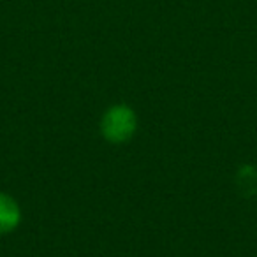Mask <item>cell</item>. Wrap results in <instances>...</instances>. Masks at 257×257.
Wrapping results in <instances>:
<instances>
[{"label": "cell", "instance_id": "1", "mask_svg": "<svg viewBox=\"0 0 257 257\" xmlns=\"http://www.w3.org/2000/svg\"><path fill=\"white\" fill-rule=\"evenodd\" d=\"M138 116L127 104H114L100 118V133L104 140L113 145H121L136 134Z\"/></svg>", "mask_w": 257, "mask_h": 257}, {"label": "cell", "instance_id": "2", "mask_svg": "<svg viewBox=\"0 0 257 257\" xmlns=\"http://www.w3.org/2000/svg\"><path fill=\"white\" fill-rule=\"evenodd\" d=\"M22 222V208L8 194L0 192V234L13 232Z\"/></svg>", "mask_w": 257, "mask_h": 257}]
</instances>
